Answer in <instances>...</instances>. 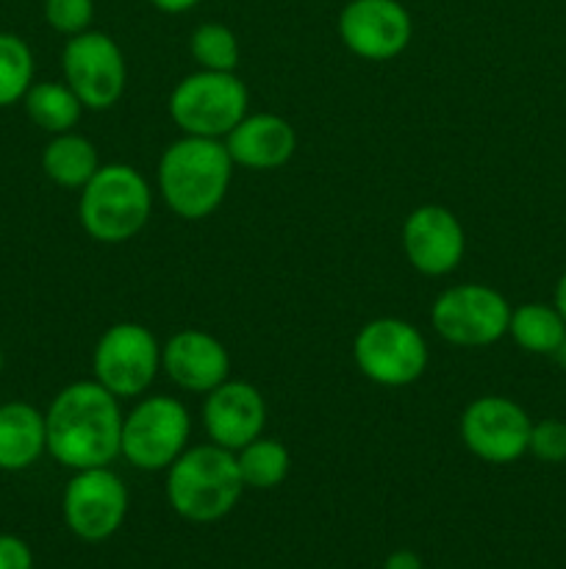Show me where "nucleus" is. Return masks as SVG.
I'll return each instance as SVG.
<instances>
[{"label": "nucleus", "instance_id": "f257e3e1", "mask_svg": "<svg viewBox=\"0 0 566 569\" xmlns=\"http://www.w3.org/2000/svg\"><path fill=\"white\" fill-rule=\"evenodd\" d=\"M120 398L98 381H75L61 389L44 411L48 453L67 470L109 467L120 456Z\"/></svg>", "mask_w": 566, "mask_h": 569}, {"label": "nucleus", "instance_id": "f03ea898", "mask_svg": "<svg viewBox=\"0 0 566 569\" xmlns=\"http://www.w3.org/2000/svg\"><path fill=\"white\" fill-rule=\"evenodd\" d=\"M233 159L222 139L186 137L172 142L159 161V192L181 220H205L225 200Z\"/></svg>", "mask_w": 566, "mask_h": 569}, {"label": "nucleus", "instance_id": "7ed1b4c3", "mask_svg": "<svg viewBox=\"0 0 566 569\" xmlns=\"http://www.w3.org/2000/svg\"><path fill=\"white\" fill-rule=\"evenodd\" d=\"M164 492L183 520L198 526L222 520L236 509L244 492L236 453L214 442L186 448L166 470Z\"/></svg>", "mask_w": 566, "mask_h": 569}, {"label": "nucleus", "instance_id": "20e7f679", "mask_svg": "<svg viewBox=\"0 0 566 569\" xmlns=\"http://www.w3.org/2000/svg\"><path fill=\"white\" fill-rule=\"evenodd\" d=\"M153 194L142 172L131 164H100L81 189L78 217L94 242L122 244L150 220Z\"/></svg>", "mask_w": 566, "mask_h": 569}, {"label": "nucleus", "instance_id": "39448f33", "mask_svg": "<svg viewBox=\"0 0 566 569\" xmlns=\"http://www.w3.org/2000/svg\"><path fill=\"white\" fill-rule=\"evenodd\" d=\"M250 94L236 72L198 70L170 94V117L186 137L225 139L247 117Z\"/></svg>", "mask_w": 566, "mask_h": 569}, {"label": "nucleus", "instance_id": "423d86ee", "mask_svg": "<svg viewBox=\"0 0 566 569\" xmlns=\"http://www.w3.org/2000/svg\"><path fill=\"white\" fill-rule=\"evenodd\" d=\"M192 417L178 398L150 395L122 417L120 456L144 472L170 470L172 461L189 448Z\"/></svg>", "mask_w": 566, "mask_h": 569}, {"label": "nucleus", "instance_id": "0eeeda50", "mask_svg": "<svg viewBox=\"0 0 566 569\" xmlns=\"http://www.w3.org/2000/svg\"><path fill=\"white\" fill-rule=\"evenodd\" d=\"M353 359L377 387H408L427 370V342L411 322L377 317L355 333Z\"/></svg>", "mask_w": 566, "mask_h": 569}, {"label": "nucleus", "instance_id": "6e6552de", "mask_svg": "<svg viewBox=\"0 0 566 569\" xmlns=\"http://www.w3.org/2000/svg\"><path fill=\"white\" fill-rule=\"evenodd\" d=\"M511 306L486 283H458L433 300L431 326L455 348H488L508 333Z\"/></svg>", "mask_w": 566, "mask_h": 569}, {"label": "nucleus", "instance_id": "1a4fd4ad", "mask_svg": "<svg viewBox=\"0 0 566 569\" xmlns=\"http://www.w3.org/2000/svg\"><path fill=\"white\" fill-rule=\"evenodd\" d=\"M94 381L117 398H139L161 370V345L142 322H117L98 339L92 353Z\"/></svg>", "mask_w": 566, "mask_h": 569}, {"label": "nucleus", "instance_id": "9d476101", "mask_svg": "<svg viewBox=\"0 0 566 569\" xmlns=\"http://www.w3.org/2000/svg\"><path fill=\"white\" fill-rule=\"evenodd\" d=\"M61 70L67 87L89 111L111 109L125 92V56L109 33L83 31L67 39L61 50Z\"/></svg>", "mask_w": 566, "mask_h": 569}, {"label": "nucleus", "instance_id": "9b49d317", "mask_svg": "<svg viewBox=\"0 0 566 569\" xmlns=\"http://www.w3.org/2000/svg\"><path fill=\"white\" fill-rule=\"evenodd\" d=\"M61 515L81 542H105L128 517V487L109 467L78 470L64 487Z\"/></svg>", "mask_w": 566, "mask_h": 569}, {"label": "nucleus", "instance_id": "f8f14e48", "mask_svg": "<svg viewBox=\"0 0 566 569\" xmlns=\"http://www.w3.org/2000/svg\"><path fill=\"white\" fill-rule=\"evenodd\" d=\"M530 428V417L519 403L499 395H483L461 415V442L488 465H514L527 453Z\"/></svg>", "mask_w": 566, "mask_h": 569}, {"label": "nucleus", "instance_id": "ddd939ff", "mask_svg": "<svg viewBox=\"0 0 566 569\" xmlns=\"http://www.w3.org/2000/svg\"><path fill=\"white\" fill-rule=\"evenodd\" d=\"M414 33L408 9L400 0H350L338 14V39L353 56L388 61L403 53Z\"/></svg>", "mask_w": 566, "mask_h": 569}, {"label": "nucleus", "instance_id": "4468645a", "mask_svg": "<svg viewBox=\"0 0 566 569\" xmlns=\"http://www.w3.org/2000/svg\"><path fill=\"white\" fill-rule=\"evenodd\" d=\"M403 250L408 264L422 276H449L453 270H458L461 259H464V226L444 206H420L403 222Z\"/></svg>", "mask_w": 566, "mask_h": 569}, {"label": "nucleus", "instance_id": "2eb2a0df", "mask_svg": "<svg viewBox=\"0 0 566 569\" xmlns=\"http://www.w3.org/2000/svg\"><path fill=\"white\" fill-rule=\"evenodd\" d=\"M205 433L220 448L239 450L259 439L266 426V403L259 389L247 381L220 383L205 395L203 403Z\"/></svg>", "mask_w": 566, "mask_h": 569}, {"label": "nucleus", "instance_id": "dca6fc26", "mask_svg": "<svg viewBox=\"0 0 566 569\" xmlns=\"http://www.w3.org/2000/svg\"><path fill=\"white\" fill-rule=\"evenodd\" d=\"M161 370L175 387L186 392L209 395L231 378V356L225 345L209 331L183 328L172 333L161 348Z\"/></svg>", "mask_w": 566, "mask_h": 569}, {"label": "nucleus", "instance_id": "f3484780", "mask_svg": "<svg viewBox=\"0 0 566 569\" xmlns=\"http://www.w3.org/2000/svg\"><path fill=\"white\" fill-rule=\"evenodd\" d=\"M233 164L247 170H277L297 150V133L292 122L277 114H247L225 137Z\"/></svg>", "mask_w": 566, "mask_h": 569}, {"label": "nucleus", "instance_id": "a211bd4d", "mask_svg": "<svg viewBox=\"0 0 566 569\" xmlns=\"http://www.w3.org/2000/svg\"><path fill=\"white\" fill-rule=\"evenodd\" d=\"M48 450L44 415L28 403L0 406V470L22 472Z\"/></svg>", "mask_w": 566, "mask_h": 569}, {"label": "nucleus", "instance_id": "6ab92c4d", "mask_svg": "<svg viewBox=\"0 0 566 569\" xmlns=\"http://www.w3.org/2000/svg\"><path fill=\"white\" fill-rule=\"evenodd\" d=\"M42 170L59 187L83 189L100 170L98 148L75 131L55 133L42 150Z\"/></svg>", "mask_w": 566, "mask_h": 569}, {"label": "nucleus", "instance_id": "aec40b11", "mask_svg": "<svg viewBox=\"0 0 566 569\" xmlns=\"http://www.w3.org/2000/svg\"><path fill=\"white\" fill-rule=\"evenodd\" d=\"M508 333L527 353L555 356L566 342V322L555 306L525 303L511 309Z\"/></svg>", "mask_w": 566, "mask_h": 569}, {"label": "nucleus", "instance_id": "412c9836", "mask_svg": "<svg viewBox=\"0 0 566 569\" xmlns=\"http://www.w3.org/2000/svg\"><path fill=\"white\" fill-rule=\"evenodd\" d=\"M28 117L37 128L48 133H67L78 126L83 114V103L67 83L42 81L31 83V89L22 98Z\"/></svg>", "mask_w": 566, "mask_h": 569}, {"label": "nucleus", "instance_id": "4be33fe9", "mask_svg": "<svg viewBox=\"0 0 566 569\" xmlns=\"http://www.w3.org/2000/svg\"><path fill=\"white\" fill-rule=\"evenodd\" d=\"M236 461L244 489L281 487L289 476V467H292V456H289L286 445L277 442V439H266L264 433L250 445H244L236 453Z\"/></svg>", "mask_w": 566, "mask_h": 569}, {"label": "nucleus", "instance_id": "5701e85b", "mask_svg": "<svg viewBox=\"0 0 566 569\" xmlns=\"http://www.w3.org/2000/svg\"><path fill=\"white\" fill-rule=\"evenodd\" d=\"M33 83V53L17 33L0 31V109L26 98Z\"/></svg>", "mask_w": 566, "mask_h": 569}, {"label": "nucleus", "instance_id": "b1692460", "mask_svg": "<svg viewBox=\"0 0 566 569\" xmlns=\"http://www.w3.org/2000/svg\"><path fill=\"white\" fill-rule=\"evenodd\" d=\"M189 50L200 70L233 72L239 67V39L222 22H203L189 37Z\"/></svg>", "mask_w": 566, "mask_h": 569}, {"label": "nucleus", "instance_id": "393cba45", "mask_svg": "<svg viewBox=\"0 0 566 569\" xmlns=\"http://www.w3.org/2000/svg\"><path fill=\"white\" fill-rule=\"evenodd\" d=\"M44 20L64 37L89 31L94 20V0H44Z\"/></svg>", "mask_w": 566, "mask_h": 569}, {"label": "nucleus", "instance_id": "a878e982", "mask_svg": "<svg viewBox=\"0 0 566 569\" xmlns=\"http://www.w3.org/2000/svg\"><path fill=\"white\" fill-rule=\"evenodd\" d=\"M538 461L560 465L566 461V422L542 420L530 428V445H527Z\"/></svg>", "mask_w": 566, "mask_h": 569}, {"label": "nucleus", "instance_id": "bb28decb", "mask_svg": "<svg viewBox=\"0 0 566 569\" xmlns=\"http://www.w3.org/2000/svg\"><path fill=\"white\" fill-rule=\"evenodd\" d=\"M0 569H33V553L26 539L0 533Z\"/></svg>", "mask_w": 566, "mask_h": 569}, {"label": "nucleus", "instance_id": "cd10ccee", "mask_svg": "<svg viewBox=\"0 0 566 569\" xmlns=\"http://www.w3.org/2000/svg\"><path fill=\"white\" fill-rule=\"evenodd\" d=\"M383 569H422V559L414 550H394L383 561Z\"/></svg>", "mask_w": 566, "mask_h": 569}, {"label": "nucleus", "instance_id": "c85d7f7f", "mask_svg": "<svg viewBox=\"0 0 566 569\" xmlns=\"http://www.w3.org/2000/svg\"><path fill=\"white\" fill-rule=\"evenodd\" d=\"M150 3L159 11H164V14H183V11L194 9L200 0H150Z\"/></svg>", "mask_w": 566, "mask_h": 569}, {"label": "nucleus", "instance_id": "c756f323", "mask_svg": "<svg viewBox=\"0 0 566 569\" xmlns=\"http://www.w3.org/2000/svg\"><path fill=\"white\" fill-rule=\"evenodd\" d=\"M555 309H558V315L564 317V322H566V272L560 276L558 287H555Z\"/></svg>", "mask_w": 566, "mask_h": 569}, {"label": "nucleus", "instance_id": "7c9ffc66", "mask_svg": "<svg viewBox=\"0 0 566 569\" xmlns=\"http://www.w3.org/2000/svg\"><path fill=\"white\" fill-rule=\"evenodd\" d=\"M0 370H3V348H0Z\"/></svg>", "mask_w": 566, "mask_h": 569}]
</instances>
